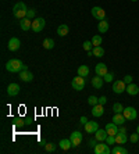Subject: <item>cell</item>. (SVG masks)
Segmentation results:
<instances>
[{"mask_svg":"<svg viewBox=\"0 0 139 154\" xmlns=\"http://www.w3.org/2000/svg\"><path fill=\"white\" fill-rule=\"evenodd\" d=\"M24 68H27V65H24L22 61L18 59H11L6 63V69H7L9 72H13V74L21 72Z\"/></svg>","mask_w":139,"mask_h":154,"instance_id":"obj_1","label":"cell"},{"mask_svg":"<svg viewBox=\"0 0 139 154\" xmlns=\"http://www.w3.org/2000/svg\"><path fill=\"white\" fill-rule=\"evenodd\" d=\"M27 6H25V3L24 1H18V3H15L13 7V15L15 17V18L18 20H22L27 17Z\"/></svg>","mask_w":139,"mask_h":154,"instance_id":"obj_2","label":"cell"},{"mask_svg":"<svg viewBox=\"0 0 139 154\" xmlns=\"http://www.w3.org/2000/svg\"><path fill=\"white\" fill-rule=\"evenodd\" d=\"M127 90V83L124 82V79H118V81H114L113 82V92L117 93V95H121Z\"/></svg>","mask_w":139,"mask_h":154,"instance_id":"obj_3","label":"cell"},{"mask_svg":"<svg viewBox=\"0 0 139 154\" xmlns=\"http://www.w3.org/2000/svg\"><path fill=\"white\" fill-rule=\"evenodd\" d=\"M93 151H95L96 154H110L111 153L109 145H107V143H102V142H99V143L95 146Z\"/></svg>","mask_w":139,"mask_h":154,"instance_id":"obj_4","label":"cell"},{"mask_svg":"<svg viewBox=\"0 0 139 154\" xmlns=\"http://www.w3.org/2000/svg\"><path fill=\"white\" fill-rule=\"evenodd\" d=\"M122 114H124V117L127 121H134V119H136V117H138V113H136V110H135L134 107H127V108H124Z\"/></svg>","mask_w":139,"mask_h":154,"instance_id":"obj_5","label":"cell"},{"mask_svg":"<svg viewBox=\"0 0 139 154\" xmlns=\"http://www.w3.org/2000/svg\"><path fill=\"white\" fill-rule=\"evenodd\" d=\"M71 85H72V87H74L75 90H82L83 87H85V78L81 77V75H78L77 78H74L72 79V82H71Z\"/></svg>","mask_w":139,"mask_h":154,"instance_id":"obj_6","label":"cell"},{"mask_svg":"<svg viewBox=\"0 0 139 154\" xmlns=\"http://www.w3.org/2000/svg\"><path fill=\"white\" fill-rule=\"evenodd\" d=\"M90 13H92V15L95 17L96 20H99V21H102V20L106 18V11L102 9V7H93L92 10H90Z\"/></svg>","mask_w":139,"mask_h":154,"instance_id":"obj_7","label":"cell"},{"mask_svg":"<svg viewBox=\"0 0 139 154\" xmlns=\"http://www.w3.org/2000/svg\"><path fill=\"white\" fill-rule=\"evenodd\" d=\"M70 140H71V143H72V147H77V146L81 145V142H82V133L78 131H75L71 133V136H70Z\"/></svg>","mask_w":139,"mask_h":154,"instance_id":"obj_8","label":"cell"},{"mask_svg":"<svg viewBox=\"0 0 139 154\" xmlns=\"http://www.w3.org/2000/svg\"><path fill=\"white\" fill-rule=\"evenodd\" d=\"M46 25V21L43 18H35L32 21V31L33 32H41Z\"/></svg>","mask_w":139,"mask_h":154,"instance_id":"obj_9","label":"cell"},{"mask_svg":"<svg viewBox=\"0 0 139 154\" xmlns=\"http://www.w3.org/2000/svg\"><path fill=\"white\" fill-rule=\"evenodd\" d=\"M20 78H21L22 82H31L33 79V74L31 72L28 68H24L22 71L20 72Z\"/></svg>","mask_w":139,"mask_h":154,"instance_id":"obj_10","label":"cell"},{"mask_svg":"<svg viewBox=\"0 0 139 154\" xmlns=\"http://www.w3.org/2000/svg\"><path fill=\"white\" fill-rule=\"evenodd\" d=\"M20 46H21V42H20L18 38H11V39L9 40L7 47H9L10 51H17V50L20 49Z\"/></svg>","mask_w":139,"mask_h":154,"instance_id":"obj_11","label":"cell"},{"mask_svg":"<svg viewBox=\"0 0 139 154\" xmlns=\"http://www.w3.org/2000/svg\"><path fill=\"white\" fill-rule=\"evenodd\" d=\"M20 93V85L18 83H10L9 86H7V95L10 97H14V96H17Z\"/></svg>","mask_w":139,"mask_h":154,"instance_id":"obj_12","label":"cell"},{"mask_svg":"<svg viewBox=\"0 0 139 154\" xmlns=\"http://www.w3.org/2000/svg\"><path fill=\"white\" fill-rule=\"evenodd\" d=\"M83 127H85L86 133H95V132L99 129V124L95 122V121H88V122L85 124Z\"/></svg>","mask_w":139,"mask_h":154,"instance_id":"obj_13","label":"cell"},{"mask_svg":"<svg viewBox=\"0 0 139 154\" xmlns=\"http://www.w3.org/2000/svg\"><path fill=\"white\" fill-rule=\"evenodd\" d=\"M95 72H96V75H99V77H104L109 71H107V67L104 63H99L96 64V67H95Z\"/></svg>","mask_w":139,"mask_h":154,"instance_id":"obj_14","label":"cell"},{"mask_svg":"<svg viewBox=\"0 0 139 154\" xmlns=\"http://www.w3.org/2000/svg\"><path fill=\"white\" fill-rule=\"evenodd\" d=\"M107 136H109V133L106 132V129H97L95 132V139L97 142H104L107 139Z\"/></svg>","mask_w":139,"mask_h":154,"instance_id":"obj_15","label":"cell"},{"mask_svg":"<svg viewBox=\"0 0 139 154\" xmlns=\"http://www.w3.org/2000/svg\"><path fill=\"white\" fill-rule=\"evenodd\" d=\"M125 117H124V114L122 113H114V117H113V122L116 124V125H124L125 124Z\"/></svg>","mask_w":139,"mask_h":154,"instance_id":"obj_16","label":"cell"},{"mask_svg":"<svg viewBox=\"0 0 139 154\" xmlns=\"http://www.w3.org/2000/svg\"><path fill=\"white\" fill-rule=\"evenodd\" d=\"M103 114H104V107H103L102 104H99L97 103L96 106H93V108H92V115L93 117H102Z\"/></svg>","mask_w":139,"mask_h":154,"instance_id":"obj_17","label":"cell"},{"mask_svg":"<svg viewBox=\"0 0 139 154\" xmlns=\"http://www.w3.org/2000/svg\"><path fill=\"white\" fill-rule=\"evenodd\" d=\"M106 132L111 136H116L118 133V125H116L114 122H110L106 125Z\"/></svg>","mask_w":139,"mask_h":154,"instance_id":"obj_18","label":"cell"},{"mask_svg":"<svg viewBox=\"0 0 139 154\" xmlns=\"http://www.w3.org/2000/svg\"><path fill=\"white\" fill-rule=\"evenodd\" d=\"M20 27H21V29L22 31H28V29H32V21L29 18H22L20 20Z\"/></svg>","mask_w":139,"mask_h":154,"instance_id":"obj_19","label":"cell"},{"mask_svg":"<svg viewBox=\"0 0 139 154\" xmlns=\"http://www.w3.org/2000/svg\"><path fill=\"white\" fill-rule=\"evenodd\" d=\"M125 92L130 96H136L139 93V86L135 85V83H130V85H127V90Z\"/></svg>","mask_w":139,"mask_h":154,"instance_id":"obj_20","label":"cell"},{"mask_svg":"<svg viewBox=\"0 0 139 154\" xmlns=\"http://www.w3.org/2000/svg\"><path fill=\"white\" fill-rule=\"evenodd\" d=\"M103 82H104L103 77H99V75H96L95 78H92V86L95 87V89H100V87L103 86Z\"/></svg>","mask_w":139,"mask_h":154,"instance_id":"obj_21","label":"cell"},{"mask_svg":"<svg viewBox=\"0 0 139 154\" xmlns=\"http://www.w3.org/2000/svg\"><path fill=\"white\" fill-rule=\"evenodd\" d=\"M97 31L100 32V33H106L109 31V21L102 20L100 22H97Z\"/></svg>","mask_w":139,"mask_h":154,"instance_id":"obj_22","label":"cell"},{"mask_svg":"<svg viewBox=\"0 0 139 154\" xmlns=\"http://www.w3.org/2000/svg\"><path fill=\"white\" fill-rule=\"evenodd\" d=\"M77 72H78V75H81V77L86 78L89 75V72H90V69H89L88 65H79L78 69H77Z\"/></svg>","mask_w":139,"mask_h":154,"instance_id":"obj_23","label":"cell"},{"mask_svg":"<svg viewBox=\"0 0 139 154\" xmlns=\"http://www.w3.org/2000/svg\"><path fill=\"white\" fill-rule=\"evenodd\" d=\"M128 142V136L125 135V133H121V132H118L116 135V143L117 145H124V143H127Z\"/></svg>","mask_w":139,"mask_h":154,"instance_id":"obj_24","label":"cell"},{"mask_svg":"<svg viewBox=\"0 0 139 154\" xmlns=\"http://www.w3.org/2000/svg\"><path fill=\"white\" fill-rule=\"evenodd\" d=\"M59 146H60V149H61V150L67 151V150H68L70 147H72V143H71V140H70V139H63V140H60Z\"/></svg>","mask_w":139,"mask_h":154,"instance_id":"obj_25","label":"cell"},{"mask_svg":"<svg viewBox=\"0 0 139 154\" xmlns=\"http://www.w3.org/2000/svg\"><path fill=\"white\" fill-rule=\"evenodd\" d=\"M42 46H43L46 50H51L53 47H54V40H53L51 38H46V39L43 40V43H42Z\"/></svg>","mask_w":139,"mask_h":154,"instance_id":"obj_26","label":"cell"},{"mask_svg":"<svg viewBox=\"0 0 139 154\" xmlns=\"http://www.w3.org/2000/svg\"><path fill=\"white\" fill-rule=\"evenodd\" d=\"M68 32H70V28H68V25H65V24H63V25H60V27L57 28V33H59L60 36L68 35Z\"/></svg>","mask_w":139,"mask_h":154,"instance_id":"obj_27","label":"cell"},{"mask_svg":"<svg viewBox=\"0 0 139 154\" xmlns=\"http://www.w3.org/2000/svg\"><path fill=\"white\" fill-rule=\"evenodd\" d=\"M92 53L95 57H103V54H104V49H103L102 46H95L92 50Z\"/></svg>","mask_w":139,"mask_h":154,"instance_id":"obj_28","label":"cell"},{"mask_svg":"<svg viewBox=\"0 0 139 154\" xmlns=\"http://www.w3.org/2000/svg\"><path fill=\"white\" fill-rule=\"evenodd\" d=\"M111 153L113 154H127L128 153V150L124 149V147H121V146H116L114 149L111 150Z\"/></svg>","mask_w":139,"mask_h":154,"instance_id":"obj_29","label":"cell"},{"mask_svg":"<svg viewBox=\"0 0 139 154\" xmlns=\"http://www.w3.org/2000/svg\"><path fill=\"white\" fill-rule=\"evenodd\" d=\"M82 47H83V50H85V51H92L95 46H93L92 42L85 40V42H83V45H82Z\"/></svg>","mask_w":139,"mask_h":154,"instance_id":"obj_30","label":"cell"},{"mask_svg":"<svg viewBox=\"0 0 139 154\" xmlns=\"http://www.w3.org/2000/svg\"><path fill=\"white\" fill-rule=\"evenodd\" d=\"M93 43V46H100L102 45V42H103V39H102V36L100 35H95V36L92 38V40H90Z\"/></svg>","mask_w":139,"mask_h":154,"instance_id":"obj_31","label":"cell"},{"mask_svg":"<svg viewBox=\"0 0 139 154\" xmlns=\"http://www.w3.org/2000/svg\"><path fill=\"white\" fill-rule=\"evenodd\" d=\"M113 111H114V113H122V111H124V107H122L121 103H114V104H113Z\"/></svg>","mask_w":139,"mask_h":154,"instance_id":"obj_32","label":"cell"},{"mask_svg":"<svg viewBox=\"0 0 139 154\" xmlns=\"http://www.w3.org/2000/svg\"><path fill=\"white\" fill-rule=\"evenodd\" d=\"M97 103H99V99H97L96 96H89L88 97V104H90L93 107V106H96Z\"/></svg>","mask_w":139,"mask_h":154,"instance_id":"obj_33","label":"cell"},{"mask_svg":"<svg viewBox=\"0 0 139 154\" xmlns=\"http://www.w3.org/2000/svg\"><path fill=\"white\" fill-rule=\"evenodd\" d=\"M103 79H104V82H114V74L113 72H107L104 77H103Z\"/></svg>","mask_w":139,"mask_h":154,"instance_id":"obj_34","label":"cell"},{"mask_svg":"<svg viewBox=\"0 0 139 154\" xmlns=\"http://www.w3.org/2000/svg\"><path fill=\"white\" fill-rule=\"evenodd\" d=\"M25 124H27V122H24L22 118H18V117L14 118V125H15V127H24Z\"/></svg>","mask_w":139,"mask_h":154,"instance_id":"obj_35","label":"cell"},{"mask_svg":"<svg viewBox=\"0 0 139 154\" xmlns=\"http://www.w3.org/2000/svg\"><path fill=\"white\" fill-rule=\"evenodd\" d=\"M45 150H46L47 153H53L56 150V145H53V143H46V146H45Z\"/></svg>","mask_w":139,"mask_h":154,"instance_id":"obj_36","label":"cell"},{"mask_svg":"<svg viewBox=\"0 0 139 154\" xmlns=\"http://www.w3.org/2000/svg\"><path fill=\"white\" fill-rule=\"evenodd\" d=\"M35 10L33 9H28V11H27V18H29V20H35Z\"/></svg>","mask_w":139,"mask_h":154,"instance_id":"obj_37","label":"cell"},{"mask_svg":"<svg viewBox=\"0 0 139 154\" xmlns=\"http://www.w3.org/2000/svg\"><path fill=\"white\" fill-rule=\"evenodd\" d=\"M106 143H107L109 146H110V145H114V143H116V136L109 135V136H107V139H106Z\"/></svg>","mask_w":139,"mask_h":154,"instance_id":"obj_38","label":"cell"},{"mask_svg":"<svg viewBox=\"0 0 139 154\" xmlns=\"http://www.w3.org/2000/svg\"><path fill=\"white\" fill-rule=\"evenodd\" d=\"M130 140L132 142V143H138V140H139V133L136 132V133H132V135L130 136Z\"/></svg>","mask_w":139,"mask_h":154,"instance_id":"obj_39","label":"cell"},{"mask_svg":"<svg viewBox=\"0 0 139 154\" xmlns=\"http://www.w3.org/2000/svg\"><path fill=\"white\" fill-rule=\"evenodd\" d=\"M132 81H134V77H132V75H125L124 77V82L127 83V85L132 83Z\"/></svg>","mask_w":139,"mask_h":154,"instance_id":"obj_40","label":"cell"},{"mask_svg":"<svg viewBox=\"0 0 139 154\" xmlns=\"http://www.w3.org/2000/svg\"><path fill=\"white\" fill-rule=\"evenodd\" d=\"M106 103H107V97H106V96H100V97H99V104L104 106Z\"/></svg>","mask_w":139,"mask_h":154,"instance_id":"obj_41","label":"cell"},{"mask_svg":"<svg viewBox=\"0 0 139 154\" xmlns=\"http://www.w3.org/2000/svg\"><path fill=\"white\" fill-rule=\"evenodd\" d=\"M89 145H90V147L95 149V146L97 145V140H96V139H92V140H89Z\"/></svg>","mask_w":139,"mask_h":154,"instance_id":"obj_42","label":"cell"},{"mask_svg":"<svg viewBox=\"0 0 139 154\" xmlns=\"http://www.w3.org/2000/svg\"><path fill=\"white\" fill-rule=\"evenodd\" d=\"M79 121H81V124H82V125H85V124L88 122V118L85 117V115H82V117H81V119H79Z\"/></svg>","mask_w":139,"mask_h":154,"instance_id":"obj_43","label":"cell"},{"mask_svg":"<svg viewBox=\"0 0 139 154\" xmlns=\"http://www.w3.org/2000/svg\"><path fill=\"white\" fill-rule=\"evenodd\" d=\"M118 132H121V133H127V129H125L122 125H120V128H118Z\"/></svg>","mask_w":139,"mask_h":154,"instance_id":"obj_44","label":"cell"},{"mask_svg":"<svg viewBox=\"0 0 139 154\" xmlns=\"http://www.w3.org/2000/svg\"><path fill=\"white\" fill-rule=\"evenodd\" d=\"M39 145L45 147V146H46V140H45V139H41V142H39Z\"/></svg>","mask_w":139,"mask_h":154,"instance_id":"obj_45","label":"cell"},{"mask_svg":"<svg viewBox=\"0 0 139 154\" xmlns=\"http://www.w3.org/2000/svg\"><path fill=\"white\" fill-rule=\"evenodd\" d=\"M136 132H138V133H139V125H138V127H136Z\"/></svg>","mask_w":139,"mask_h":154,"instance_id":"obj_46","label":"cell"},{"mask_svg":"<svg viewBox=\"0 0 139 154\" xmlns=\"http://www.w3.org/2000/svg\"><path fill=\"white\" fill-rule=\"evenodd\" d=\"M131 1H138V0H131Z\"/></svg>","mask_w":139,"mask_h":154,"instance_id":"obj_47","label":"cell"}]
</instances>
